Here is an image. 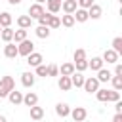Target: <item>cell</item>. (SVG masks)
Returning a JSON list of instances; mask_svg holds the SVG:
<instances>
[{
  "label": "cell",
  "mask_w": 122,
  "mask_h": 122,
  "mask_svg": "<svg viewBox=\"0 0 122 122\" xmlns=\"http://www.w3.org/2000/svg\"><path fill=\"white\" fill-rule=\"evenodd\" d=\"M13 88H15V80L11 76H2L0 78V99H4Z\"/></svg>",
  "instance_id": "1"
},
{
  "label": "cell",
  "mask_w": 122,
  "mask_h": 122,
  "mask_svg": "<svg viewBox=\"0 0 122 122\" xmlns=\"http://www.w3.org/2000/svg\"><path fill=\"white\" fill-rule=\"evenodd\" d=\"M19 46H17V51H19V55H29L30 51H34V44L29 40V38H25V40H21V42H17Z\"/></svg>",
  "instance_id": "2"
},
{
  "label": "cell",
  "mask_w": 122,
  "mask_h": 122,
  "mask_svg": "<svg viewBox=\"0 0 122 122\" xmlns=\"http://www.w3.org/2000/svg\"><path fill=\"white\" fill-rule=\"evenodd\" d=\"M99 80L95 78V76H90V78H84V84H82V88L88 92V93H95V90L99 88Z\"/></svg>",
  "instance_id": "3"
},
{
  "label": "cell",
  "mask_w": 122,
  "mask_h": 122,
  "mask_svg": "<svg viewBox=\"0 0 122 122\" xmlns=\"http://www.w3.org/2000/svg\"><path fill=\"white\" fill-rule=\"evenodd\" d=\"M4 55H6L8 59H15V57L19 55L17 46H15L13 42H6V46H4Z\"/></svg>",
  "instance_id": "4"
},
{
  "label": "cell",
  "mask_w": 122,
  "mask_h": 122,
  "mask_svg": "<svg viewBox=\"0 0 122 122\" xmlns=\"http://www.w3.org/2000/svg\"><path fill=\"white\" fill-rule=\"evenodd\" d=\"M69 114H71V116H72V120H76V122H82V120H86V116H88V112H86V109H84V107H74Z\"/></svg>",
  "instance_id": "5"
},
{
  "label": "cell",
  "mask_w": 122,
  "mask_h": 122,
  "mask_svg": "<svg viewBox=\"0 0 122 122\" xmlns=\"http://www.w3.org/2000/svg\"><path fill=\"white\" fill-rule=\"evenodd\" d=\"M42 61H44V57H42V53H38V51H30V53L27 55L29 67H36V65H40Z\"/></svg>",
  "instance_id": "6"
},
{
  "label": "cell",
  "mask_w": 122,
  "mask_h": 122,
  "mask_svg": "<svg viewBox=\"0 0 122 122\" xmlns=\"http://www.w3.org/2000/svg\"><path fill=\"white\" fill-rule=\"evenodd\" d=\"M72 17H74V21H78V23H86L90 17H88V10H84V8H76L74 11H72Z\"/></svg>",
  "instance_id": "7"
},
{
  "label": "cell",
  "mask_w": 122,
  "mask_h": 122,
  "mask_svg": "<svg viewBox=\"0 0 122 122\" xmlns=\"http://www.w3.org/2000/svg\"><path fill=\"white\" fill-rule=\"evenodd\" d=\"M6 97L10 99V103H11V105H21V103H23V93H21V92H17L15 88H13Z\"/></svg>",
  "instance_id": "8"
},
{
  "label": "cell",
  "mask_w": 122,
  "mask_h": 122,
  "mask_svg": "<svg viewBox=\"0 0 122 122\" xmlns=\"http://www.w3.org/2000/svg\"><path fill=\"white\" fill-rule=\"evenodd\" d=\"M34 80H36V74H32V72H23L21 74V84L25 88H32L34 86Z\"/></svg>",
  "instance_id": "9"
},
{
  "label": "cell",
  "mask_w": 122,
  "mask_h": 122,
  "mask_svg": "<svg viewBox=\"0 0 122 122\" xmlns=\"http://www.w3.org/2000/svg\"><path fill=\"white\" fill-rule=\"evenodd\" d=\"M101 13H103V10H101L99 4H92V6L88 8V17H90V19H99Z\"/></svg>",
  "instance_id": "10"
},
{
  "label": "cell",
  "mask_w": 122,
  "mask_h": 122,
  "mask_svg": "<svg viewBox=\"0 0 122 122\" xmlns=\"http://www.w3.org/2000/svg\"><path fill=\"white\" fill-rule=\"evenodd\" d=\"M23 103H25L27 107H32V105L38 103V95H36L34 92H27V93L23 95Z\"/></svg>",
  "instance_id": "11"
},
{
  "label": "cell",
  "mask_w": 122,
  "mask_h": 122,
  "mask_svg": "<svg viewBox=\"0 0 122 122\" xmlns=\"http://www.w3.org/2000/svg\"><path fill=\"white\" fill-rule=\"evenodd\" d=\"M44 13V8H42V4H32L30 8H29V15L32 17V19H38V15H42Z\"/></svg>",
  "instance_id": "12"
},
{
  "label": "cell",
  "mask_w": 122,
  "mask_h": 122,
  "mask_svg": "<svg viewBox=\"0 0 122 122\" xmlns=\"http://www.w3.org/2000/svg\"><path fill=\"white\" fill-rule=\"evenodd\" d=\"M103 61H107V63H116L118 61V53L111 48V50H105V53H103V57H101Z\"/></svg>",
  "instance_id": "13"
},
{
  "label": "cell",
  "mask_w": 122,
  "mask_h": 122,
  "mask_svg": "<svg viewBox=\"0 0 122 122\" xmlns=\"http://www.w3.org/2000/svg\"><path fill=\"white\" fill-rule=\"evenodd\" d=\"M71 84L76 86V88H82V84H84V76H82L80 71H74V72L71 74Z\"/></svg>",
  "instance_id": "14"
},
{
  "label": "cell",
  "mask_w": 122,
  "mask_h": 122,
  "mask_svg": "<svg viewBox=\"0 0 122 122\" xmlns=\"http://www.w3.org/2000/svg\"><path fill=\"white\" fill-rule=\"evenodd\" d=\"M29 109H30V118H32V120H40V118H44V109L38 107V103L32 105V107H29Z\"/></svg>",
  "instance_id": "15"
},
{
  "label": "cell",
  "mask_w": 122,
  "mask_h": 122,
  "mask_svg": "<svg viewBox=\"0 0 122 122\" xmlns=\"http://www.w3.org/2000/svg\"><path fill=\"white\" fill-rule=\"evenodd\" d=\"M61 10L65 13H72L76 10V0H63L61 2Z\"/></svg>",
  "instance_id": "16"
},
{
  "label": "cell",
  "mask_w": 122,
  "mask_h": 122,
  "mask_svg": "<svg viewBox=\"0 0 122 122\" xmlns=\"http://www.w3.org/2000/svg\"><path fill=\"white\" fill-rule=\"evenodd\" d=\"M59 90H63V92H69L71 88H72V84H71V76H65V74H61V78H59Z\"/></svg>",
  "instance_id": "17"
},
{
  "label": "cell",
  "mask_w": 122,
  "mask_h": 122,
  "mask_svg": "<svg viewBox=\"0 0 122 122\" xmlns=\"http://www.w3.org/2000/svg\"><path fill=\"white\" fill-rule=\"evenodd\" d=\"M55 112H57V116L65 118V116H69L71 109H69V105H67V103H57V105H55Z\"/></svg>",
  "instance_id": "18"
},
{
  "label": "cell",
  "mask_w": 122,
  "mask_h": 122,
  "mask_svg": "<svg viewBox=\"0 0 122 122\" xmlns=\"http://www.w3.org/2000/svg\"><path fill=\"white\" fill-rule=\"evenodd\" d=\"M17 25H19L21 29H29V27L32 25V17H30V15H19V17H17Z\"/></svg>",
  "instance_id": "19"
},
{
  "label": "cell",
  "mask_w": 122,
  "mask_h": 122,
  "mask_svg": "<svg viewBox=\"0 0 122 122\" xmlns=\"http://www.w3.org/2000/svg\"><path fill=\"white\" fill-rule=\"evenodd\" d=\"M0 38H2L4 42H11V40H13V29H10V27H2V30H0Z\"/></svg>",
  "instance_id": "20"
},
{
  "label": "cell",
  "mask_w": 122,
  "mask_h": 122,
  "mask_svg": "<svg viewBox=\"0 0 122 122\" xmlns=\"http://www.w3.org/2000/svg\"><path fill=\"white\" fill-rule=\"evenodd\" d=\"M111 76H112V72H111V71H107V69H103V67H101V69H99V71H97V76H95V78H97V80H99V82H109V80H111Z\"/></svg>",
  "instance_id": "21"
},
{
  "label": "cell",
  "mask_w": 122,
  "mask_h": 122,
  "mask_svg": "<svg viewBox=\"0 0 122 122\" xmlns=\"http://www.w3.org/2000/svg\"><path fill=\"white\" fill-rule=\"evenodd\" d=\"M95 97H97V101L107 103V101H109V90H107V88H97V90H95Z\"/></svg>",
  "instance_id": "22"
},
{
  "label": "cell",
  "mask_w": 122,
  "mask_h": 122,
  "mask_svg": "<svg viewBox=\"0 0 122 122\" xmlns=\"http://www.w3.org/2000/svg\"><path fill=\"white\" fill-rule=\"evenodd\" d=\"M46 4H48V11L50 13L61 11V0H46Z\"/></svg>",
  "instance_id": "23"
},
{
  "label": "cell",
  "mask_w": 122,
  "mask_h": 122,
  "mask_svg": "<svg viewBox=\"0 0 122 122\" xmlns=\"http://www.w3.org/2000/svg\"><path fill=\"white\" fill-rule=\"evenodd\" d=\"M103 59L101 57H92V61H88V69H92V71H99L101 67H103Z\"/></svg>",
  "instance_id": "24"
},
{
  "label": "cell",
  "mask_w": 122,
  "mask_h": 122,
  "mask_svg": "<svg viewBox=\"0 0 122 122\" xmlns=\"http://www.w3.org/2000/svg\"><path fill=\"white\" fill-rule=\"evenodd\" d=\"M34 32H36L38 38H48V36H50V27H48V25H38Z\"/></svg>",
  "instance_id": "25"
},
{
  "label": "cell",
  "mask_w": 122,
  "mask_h": 122,
  "mask_svg": "<svg viewBox=\"0 0 122 122\" xmlns=\"http://www.w3.org/2000/svg\"><path fill=\"white\" fill-rule=\"evenodd\" d=\"M72 72H74V63H63L59 69V74H65V76H71Z\"/></svg>",
  "instance_id": "26"
},
{
  "label": "cell",
  "mask_w": 122,
  "mask_h": 122,
  "mask_svg": "<svg viewBox=\"0 0 122 122\" xmlns=\"http://www.w3.org/2000/svg\"><path fill=\"white\" fill-rule=\"evenodd\" d=\"M11 13H8V11H2L0 13V27H10L11 25Z\"/></svg>",
  "instance_id": "27"
},
{
  "label": "cell",
  "mask_w": 122,
  "mask_h": 122,
  "mask_svg": "<svg viewBox=\"0 0 122 122\" xmlns=\"http://www.w3.org/2000/svg\"><path fill=\"white\" fill-rule=\"evenodd\" d=\"M59 19H61V25H63V27H72V25L76 23L74 17H72V13H65V15L59 17Z\"/></svg>",
  "instance_id": "28"
},
{
  "label": "cell",
  "mask_w": 122,
  "mask_h": 122,
  "mask_svg": "<svg viewBox=\"0 0 122 122\" xmlns=\"http://www.w3.org/2000/svg\"><path fill=\"white\" fill-rule=\"evenodd\" d=\"M27 38V29H17V30H13V40L15 42H21V40H25Z\"/></svg>",
  "instance_id": "29"
},
{
  "label": "cell",
  "mask_w": 122,
  "mask_h": 122,
  "mask_svg": "<svg viewBox=\"0 0 122 122\" xmlns=\"http://www.w3.org/2000/svg\"><path fill=\"white\" fill-rule=\"evenodd\" d=\"M48 27H50V29H59V27H61V19H59L55 13H51V17H50V21H48Z\"/></svg>",
  "instance_id": "30"
},
{
  "label": "cell",
  "mask_w": 122,
  "mask_h": 122,
  "mask_svg": "<svg viewBox=\"0 0 122 122\" xmlns=\"http://www.w3.org/2000/svg\"><path fill=\"white\" fill-rule=\"evenodd\" d=\"M86 69H88V59H78V61H74V71L84 72Z\"/></svg>",
  "instance_id": "31"
},
{
  "label": "cell",
  "mask_w": 122,
  "mask_h": 122,
  "mask_svg": "<svg viewBox=\"0 0 122 122\" xmlns=\"http://www.w3.org/2000/svg\"><path fill=\"white\" fill-rule=\"evenodd\" d=\"M36 69V76H48V65H44V63H40V65H36L34 67Z\"/></svg>",
  "instance_id": "32"
},
{
  "label": "cell",
  "mask_w": 122,
  "mask_h": 122,
  "mask_svg": "<svg viewBox=\"0 0 122 122\" xmlns=\"http://www.w3.org/2000/svg\"><path fill=\"white\" fill-rule=\"evenodd\" d=\"M111 82H112V88L114 90H122V76H118V74H114V76H111Z\"/></svg>",
  "instance_id": "33"
},
{
  "label": "cell",
  "mask_w": 122,
  "mask_h": 122,
  "mask_svg": "<svg viewBox=\"0 0 122 122\" xmlns=\"http://www.w3.org/2000/svg\"><path fill=\"white\" fill-rule=\"evenodd\" d=\"M112 50H114L118 55L122 53V38H120V36H116V38L112 40Z\"/></svg>",
  "instance_id": "34"
},
{
  "label": "cell",
  "mask_w": 122,
  "mask_h": 122,
  "mask_svg": "<svg viewBox=\"0 0 122 122\" xmlns=\"http://www.w3.org/2000/svg\"><path fill=\"white\" fill-rule=\"evenodd\" d=\"M50 17H51V13H50V11H48V13L44 11L42 15H38V25H48V21H50Z\"/></svg>",
  "instance_id": "35"
},
{
  "label": "cell",
  "mask_w": 122,
  "mask_h": 122,
  "mask_svg": "<svg viewBox=\"0 0 122 122\" xmlns=\"http://www.w3.org/2000/svg\"><path fill=\"white\" fill-rule=\"evenodd\" d=\"M48 76H59V67L57 65H48Z\"/></svg>",
  "instance_id": "36"
},
{
  "label": "cell",
  "mask_w": 122,
  "mask_h": 122,
  "mask_svg": "<svg viewBox=\"0 0 122 122\" xmlns=\"http://www.w3.org/2000/svg\"><path fill=\"white\" fill-rule=\"evenodd\" d=\"M74 61H78V59H86V50H82V48H78V50H74Z\"/></svg>",
  "instance_id": "37"
},
{
  "label": "cell",
  "mask_w": 122,
  "mask_h": 122,
  "mask_svg": "<svg viewBox=\"0 0 122 122\" xmlns=\"http://www.w3.org/2000/svg\"><path fill=\"white\" fill-rule=\"evenodd\" d=\"M118 99H120V92L114 90V88L109 90V101H118Z\"/></svg>",
  "instance_id": "38"
},
{
  "label": "cell",
  "mask_w": 122,
  "mask_h": 122,
  "mask_svg": "<svg viewBox=\"0 0 122 122\" xmlns=\"http://www.w3.org/2000/svg\"><path fill=\"white\" fill-rule=\"evenodd\" d=\"M76 4H78L80 8H84V10H88V8L93 4V0H76Z\"/></svg>",
  "instance_id": "39"
},
{
  "label": "cell",
  "mask_w": 122,
  "mask_h": 122,
  "mask_svg": "<svg viewBox=\"0 0 122 122\" xmlns=\"http://www.w3.org/2000/svg\"><path fill=\"white\" fill-rule=\"evenodd\" d=\"M114 74H118V76H122V65L116 61V67H114Z\"/></svg>",
  "instance_id": "40"
},
{
  "label": "cell",
  "mask_w": 122,
  "mask_h": 122,
  "mask_svg": "<svg viewBox=\"0 0 122 122\" xmlns=\"http://www.w3.org/2000/svg\"><path fill=\"white\" fill-rule=\"evenodd\" d=\"M112 120H114V122H122V112H116Z\"/></svg>",
  "instance_id": "41"
},
{
  "label": "cell",
  "mask_w": 122,
  "mask_h": 122,
  "mask_svg": "<svg viewBox=\"0 0 122 122\" xmlns=\"http://www.w3.org/2000/svg\"><path fill=\"white\" fill-rule=\"evenodd\" d=\"M8 2H10L11 6H15V4H21V0H8Z\"/></svg>",
  "instance_id": "42"
},
{
  "label": "cell",
  "mask_w": 122,
  "mask_h": 122,
  "mask_svg": "<svg viewBox=\"0 0 122 122\" xmlns=\"http://www.w3.org/2000/svg\"><path fill=\"white\" fill-rule=\"evenodd\" d=\"M0 122H6V116H2V114H0Z\"/></svg>",
  "instance_id": "43"
},
{
  "label": "cell",
  "mask_w": 122,
  "mask_h": 122,
  "mask_svg": "<svg viewBox=\"0 0 122 122\" xmlns=\"http://www.w3.org/2000/svg\"><path fill=\"white\" fill-rule=\"evenodd\" d=\"M36 2H38V4H44V2H46V0H36Z\"/></svg>",
  "instance_id": "44"
},
{
  "label": "cell",
  "mask_w": 122,
  "mask_h": 122,
  "mask_svg": "<svg viewBox=\"0 0 122 122\" xmlns=\"http://www.w3.org/2000/svg\"><path fill=\"white\" fill-rule=\"evenodd\" d=\"M0 30H2V27H0Z\"/></svg>",
  "instance_id": "45"
}]
</instances>
